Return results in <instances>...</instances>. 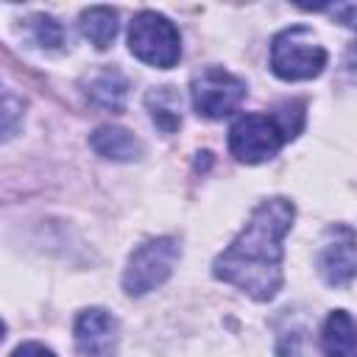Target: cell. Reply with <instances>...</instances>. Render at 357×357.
<instances>
[{"label":"cell","instance_id":"obj_9","mask_svg":"<svg viewBox=\"0 0 357 357\" xmlns=\"http://www.w3.org/2000/svg\"><path fill=\"white\" fill-rule=\"evenodd\" d=\"M84 95L106 112H123L128 98V78L112 64L98 67L84 78Z\"/></svg>","mask_w":357,"mask_h":357},{"label":"cell","instance_id":"obj_1","mask_svg":"<svg viewBox=\"0 0 357 357\" xmlns=\"http://www.w3.org/2000/svg\"><path fill=\"white\" fill-rule=\"evenodd\" d=\"M296 206L290 198L276 195L262 201L237 231V237L215 257L212 276L234 284L257 301H271L282 284L284 237L293 226Z\"/></svg>","mask_w":357,"mask_h":357},{"label":"cell","instance_id":"obj_17","mask_svg":"<svg viewBox=\"0 0 357 357\" xmlns=\"http://www.w3.org/2000/svg\"><path fill=\"white\" fill-rule=\"evenodd\" d=\"M8 357H56L47 346H42V343H22V346H17Z\"/></svg>","mask_w":357,"mask_h":357},{"label":"cell","instance_id":"obj_13","mask_svg":"<svg viewBox=\"0 0 357 357\" xmlns=\"http://www.w3.org/2000/svg\"><path fill=\"white\" fill-rule=\"evenodd\" d=\"M145 106L153 117V123L165 131L173 134L181 126V95L176 86H153L145 92Z\"/></svg>","mask_w":357,"mask_h":357},{"label":"cell","instance_id":"obj_4","mask_svg":"<svg viewBox=\"0 0 357 357\" xmlns=\"http://www.w3.org/2000/svg\"><path fill=\"white\" fill-rule=\"evenodd\" d=\"M178 257H181V245L176 237L145 240L128 257V265L123 271V290L128 296H145L162 287L170 279Z\"/></svg>","mask_w":357,"mask_h":357},{"label":"cell","instance_id":"obj_3","mask_svg":"<svg viewBox=\"0 0 357 357\" xmlns=\"http://www.w3.org/2000/svg\"><path fill=\"white\" fill-rule=\"evenodd\" d=\"M128 50L151 67L170 70L181 59L178 28L165 14L145 8V11L134 14V20L128 25Z\"/></svg>","mask_w":357,"mask_h":357},{"label":"cell","instance_id":"obj_8","mask_svg":"<svg viewBox=\"0 0 357 357\" xmlns=\"http://www.w3.org/2000/svg\"><path fill=\"white\" fill-rule=\"evenodd\" d=\"M73 337H75V349L81 357H112L117 351L120 324L112 312L100 307H89L78 312Z\"/></svg>","mask_w":357,"mask_h":357},{"label":"cell","instance_id":"obj_11","mask_svg":"<svg viewBox=\"0 0 357 357\" xmlns=\"http://www.w3.org/2000/svg\"><path fill=\"white\" fill-rule=\"evenodd\" d=\"M321 349L326 357H357V318L332 310L321 329Z\"/></svg>","mask_w":357,"mask_h":357},{"label":"cell","instance_id":"obj_14","mask_svg":"<svg viewBox=\"0 0 357 357\" xmlns=\"http://www.w3.org/2000/svg\"><path fill=\"white\" fill-rule=\"evenodd\" d=\"M25 22H28V33H31L33 45H39L45 50H59L64 45V31H61L56 17H50V14H31Z\"/></svg>","mask_w":357,"mask_h":357},{"label":"cell","instance_id":"obj_10","mask_svg":"<svg viewBox=\"0 0 357 357\" xmlns=\"http://www.w3.org/2000/svg\"><path fill=\"white\" fill-rule=\"evenodd\" d=\"M89 145L98 156L112 159V162H134L142 156V142L123 126H100L92 131Z\"/></svg>","mask_w":357,"mask_h":357},{"label":"cell","instance_id":"obj_5","mask_svg":"<svg viewBox=\"0 0 357 357\" xmlns=\"http://www.w3.org/2000/svg\"><path fill=\"white\" fill-rule=\"evenodd\" d=\"M190 95H192V109L201 117L220 120L240 109V103L245 98V84H243V78L231 75L229 70L209 64L192 75Z\"/></svg>","mask_w":357,"mask_h":357},{"label":"cell","instance_id":"obj_12","mask_svg":"<svg viewBox=\"0 0 357 357\" xmlns=\"http://www.w3.org/2000/svg\"><path fill=\"white\" fill-rule=\"evenodd\" d=\"M78 28L89 45L106 50L117 36V11L112 6H89L78 17Z\"/></svg>","mask_w":357,"mask_h":357},{"label":"cell","instance_id":"obj_16","mask_svg":"<svg viewBox=\"0 0 357 357\" xmlns=\"http://www.w3.org/2000/svg\"><path fill=\"white\" fill-rule=\"evenodd\" d=\"M17 106H22L11 92L3 95V139L14 137V117H17Z\"/></svg>","mask_w":357,"mask_h":357},{"label":"cell","instance_id":"obj_6","mask_svg":"<svg viewBox=\"0 0 357 357\" xmlns=\"http://www.w3.org/2000/svg\"><path fill=\"white\" fill-rule=\"evenodd\" d=\"M287 142L273 114H243L229 128V148L245 165L268 162Z\"/></svg>","mask_w":357,"mask_h":357},{"label":"cell","instance_id":"obj_15","mask_svg":"<svg viewBox=\"0 0 357 357\" xmlns=\"http://www.w3.org/2000/svg\"><path fill=\"white\" fill-rule=\"evenodd\" d=\"M324 11H329L332 20H337L340 25L357 31V3H335V6H324Z\"/></svg>","mask_w":357,"mask_h":357},{"label":"cell","instance_id":"obj_7","mask_svg":"<svg viewBox=\"0 0 357 357\" xmlns=\"http://www.w3.org/2000/svg\"><path fill=\"white\" fill-rule=\"evenodd\" d=\"M315 268L329 287H346L357 276V231L349 223H332L324 231Z\"/></svg>","mask_w":357,"mask_h":357},{"label":"cell","instance_id":"obj_2","mask_svg":"<svg viewBox=\"0 0 357 357\" xmlns=\"http://www.w3.org/2000/svg\"><path fill=\"white\" fill-rule=\"evenodd\" d=\"M326 47L318 45L312 28L290 25L279 31L271 42V70L282 81H307L324 73Z\"/></svg>","mask_w":357,"mask_h":357}]
</instances>
